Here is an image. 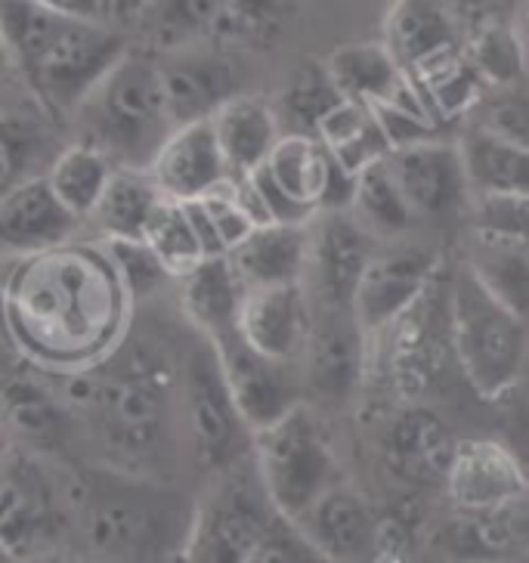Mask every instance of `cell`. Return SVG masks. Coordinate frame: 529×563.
Returning a JSON list of instances; mask_svg holds the SVG:
<instances>
[{
  "instance_id": "6da1fadb",
  "label": "cell",
  "mask_w": 529,
  "mask_h": 563,
  "mask_svg": "<svg viewBox=\"0 0 529 563\" xmlns=\"http://www.w3.org/2000/svg\"><path fill=\"white\" fill-rule=\"evenodd\" d=\"M0 310L19 353L37 368L71 375L124 341L133 298L109 245L66 242L19 257Z\"/></svg>"
},
{
  "instance_id": "7a4b0ae2",
  "label": "cell",
  "mask_w": 529,
  "mask_h": 563,
  "mask_svg": "<svg viewBox=\"0 0 529 563\" xmlns=\"http://www.w3.org/2000/svg\"><path fill=\"white\" fill-rule=\"evenodd\" d=\"M68 409L100 464L136 477L170 481L177 467V368L152 344L121 341L106 360L63 375Z\"/></svg>"
},
{
  "instance_id": "3957f363",
  "label": "cell",
  "mask_w": 529,
  "mask_h": 563,
  "mask_svg": "<svg viewBox=\"0 0 529 563\" xmlns=\"http://www.w3.org/2000/svg\"><path fill=\"white\" fill-rule=\"evenodd\" d=\"M0 34L10 66L56 121L78 115L124 53V34L102 19L56 13L37 0H0Z\"/></svg>"
},
{
  "instance_id": "277c9868",
  "label": "cell",
  "mask_w": 529,
  "mask_h": 563,
  "mask_svg": "<svg viewBox=\"0 0 529 563\" xmlns=\"http://www.w3.org/2000/svg\"><path fill=\"white\" fill-rule=\"evenodd\" d=\"M71 505L75 530L97 563H174L196 508H183L167 481L106 464L71 474Z\"/></svg>"
},
{
  "instance_id": "5b68a950",
  "label": "cell",
  "mask_w": 529,
  "mask_h": 563,
  "mask_svg": "<svg viewBox=\"0 0 529 563\" xmlns=\"http://www.w3.org/2000/svg\"><path fill=\"white\" fill-rule=\"evenodd\" d=\"M449 325L462 382L480 399H502L524 382L529 319L483 282L467 257L447 266Z\"/></svg>"
},
{
  "instance_id": "8992f818",
  "label": "cell",
  "mask_w": 529,
  "mask_h": 563,
  "mask_svg": "<svg viewBox=\"0 0 529 563\" xmlns=\"http://www.w3.org/2000/svg\"><path fill=\"white\" fill-rule=\"evenodd\" d=\"M84 143L106 152L118 167L150 170L152 158L177 128L167 109L158 59L128 51L78 109Z\"/></svg>"
},
{
  "instance_id": "52a82bcc",
  "label": "cell",
  "mask_w": 529,
  "mask_h": 563,
  "mask_svg": "<svg viewBox=\"0 0 529 563\" xmlns=\"http://www.w3.org/2000/svg\"><path fill=\"white\" fill-rule=\"evenodd\" d=\"M447 266L394 325L368 341V375L378 372L399 402H430L462 378L449 325Z\"/></svg>"
},
{
  "instance_id": "ba28073f",
  "label": "cell",
  "mask_w": 529,
  "mask_h": 563,
  "mask_svg": "<svg viewBox=\"0 0 529 563\" xmlns=\"http://www.w3.org/2000/svg\"><path fill=\"white\" fill-rule=\"evenodd\" d=\"M71 530V474H59L53 459L13 443L0 459V551L13 563L37 561Z\"/></svg>"
},
{
  "instance_id": "9c48e42d",
  "label": "cell",
  "mask_w": 529,
  "mask_h": 563,
  "mask_svg": "<svg viewBox=\"0 0 529 563\" xmlns=\"http://www.w3.org/2000/svg\"><path fill=\"white\" fill-rule=\"evenodd\" d=\"M254 474L264 486L273 511L282 520H298L341 477L338 452L319 409L300 402L276 424L254 433Z\"/></svg>"
},
{
  "instance_id": "30bf717a",
  "label": "cell",
  "mask_w": 529,
  "mask_h": 563,
  "mask_svg": "<svg viewBox=\"0 0 529 563\" xmlns=\"http://www.w3.org/2000/svg\"><path fill=\"white\" fill-rule=\"evenodd\" d=\"M177 394L189 449L196 462L211 474L239 471L254 446V433L235 409L223 372L217 363L214 347L199 334V344L186 350L177 372Z\"/></svg>"
},
{
  "instance_id": "8fae6325",
  "label": "cell",
  "mask_w": 529,
  "mask_h": 563,
  "mask_svg": "<svg viewBox=\"0 0 529 563\" xmlns=\"http://www.w3.org/2000/svg\"><path fill=\"white\" fill-rule=\"evenodd\" d=\"M279 514L273 511L264 486L242 474H220L214 489L196 501L192 520L174 563H249Z\"/></svg>"
},
{
  "instance_id": "7c38bea8",
  "label": "cell",
  "mask_w": 529,
  "mask_h": 563,
  "mask_svg": "<svg viewBox=\"0 0 529 563\" xmlns=\"http://www.w3.org/2000/svg\"><path fill=\"white\" fill-rule=\"evenodd\" d=\"M304 402L313 409H344L368 382V338L353 313L310 307V332L300 353Z\"/></svg>"
},
{
  "instance_id": "4fadbf2b",
  "label": "cell",
  "mask_w": 529,
  "mask_h": 563,
  "mask_svg": "<svg viewBox=\"0 0 529 563\" xmlns=\"http://www.w3.org/2000/svg\"><path fill=\"white\" fill-rule=\"evenodd\" d=\"M378 242L348 214L322 211L310 220V261L304 291L310 307L353 313V295Z\"/></svg>"
},
{
  "instance_id": "5bb4252c",
  "label": "cell",
  "mask_w": 529,
  "mask_h": 563,
  "mask_svg": "<svg viewBox=\"0 0 529 563\" xmlns=\"http://www.w3.org/2000/svg\"><path fill=\"white\" fill-rule=\"evenodd\" d=\"M208 344L214 347L232 402L242 412L251 433L276 424L282 415H288L304 402L298 365L269 360L261 350L251 347L239 332L223 334Z\"/></svg>"
},
{
  "instance_id": "9a60e30c",
  "label": "cell",
  "mask_w": 529,
  "mask_h": 563,
  "mask_svg": "<svg viewBox=\"0 0 529 563\" xmlns=\"http://www.w3.org/2000/svg\"><path fill=\"white\" fill-rule=\"evenodd\" d=\"M381 464L394 481L406 486H443L455 437L428 402H399L381 428Z\"/></svg>"
},
{
  "instance_id": "2e32d148",
  "label": "cell",
  "mask_w": 529,
  "mask_h": 563,
  "mask_svg": "<svg viewBox=\"0 0 529 563\" xmlns=\"http://www.w3.org/2000/svg\"><path fill=\"white\" fill-rule=\"evenodd\" d=\"M387 165L418 220H443L471 208V183L459 143L425 140L387 152Z\"/></svg>"
},
{
  "instance_id": "e0dca14e",
  "label": "cell",
  "mask_w": 529,
  "mask_h": 563,
  "mask_svg": "<svg viewBox=\"0 0 529 563\" xmlns=\"http://www.w3.org/2000/svg\"><path fill=\"white\" fill-rule=\"evenodd\" d=\"M443 257L421 249L375 251L353 295V319L372 341L412 307L418 295L437 279Z\"/></svg>"
},
{
  "instance_id": "ac0fdd59",
  "label": "cell",
  "mask_w": 529,
  "mask_h": 563,
  "mask_svg": "<svg viewBox=\"0 0 529 563\" xmlns=\"http://www.w3.org/2000/svg\"><path fill=\"white\" fill-rule=\"evenodd\" d=\"M0 421L16 446L47 459L66 452L81 431L63 390L25 368L7 372L0 378Z\"/></svg>"
},
{
  "instance_id": "d6986e66",
  "label": "cell",
  "mask_w": 529,
  "mask_h": 563,
  "mask_svg": "<svg viewBox=\"0 0 529 563\" xmlns=\"http://www.w3.org/2000/svg\"><path fill=\"white\" fill-rule=\"evenodd\" d=\"M443 489L459 511L477 514L529 496V481L524 464L505 443L464 437L455 440Z\"/></svg>"
},
{
  "instance_id": "ffe728a7",
  "label": "cell",
  "mask_w": 529,
  "mask_h": 563,
  "mask_svg": "<svg viewBox=\"0 0 529 563\" xmlns=\"http://www.w3.org/2000/svg\"><path fill=\"white\" fill-rule=\"evenodd\" d=\"M378 520L372 501L353 483L338 481L291 527L329 563H372Z\"/></svg>"
},
{
  "instance_id": "44dd1931",
  "label": "cell",
  "mask_w": 529,
  "mask_h": 563,
  "mask_svg": "<svg viewBox=\"0 0 529 563\" xmlns=\"http://www.w3.org/2000/svg\"><path fill=\"white\" fill-rule=\"evenodd\" d=\"M158 68H162L167 109L177 128L211 118L223 102L242 93V71L235 59L199 44L167 51L165 59H158Z\"/></svg>"
},
{
  "instance_id": "7402d4cb",
  "label": "cell",
  "mask_w": 529,
  "mask_h": 563,
  "mask_svg": "<svg viewBox=\"0 0 529 563\" xmlns=\"http://www.w3.org/2000/svg\"><path fill=\"white\" fill-rule=\"evenodd\" d=\"M384 10L381 44L406 75H418L464 47V29L443 0H394Z\"/></svg>"
},
{
  "instance_id": "603a6c76",
  "label": "cell",
  "mask_w": 529,
  "mask_h": 563,
  "mask_svg": "<svg viewBox=\"0 0 529 563\" xmlns=\"http://www.w3.org/2000/svg\"><path fill=\"white\" fill-rule=\"evenodd\" d=\"M81 220L53 196L44 174L13 186L0 199V257H29L75 239Z\"/></svg>"
},
{
  "instance_id": "cb8c5ba5",
  "label": "cell",
  "mask_w": 529,
  "mask_h": 563,
  "mask_svg": "<svg viewBox=\"0 0 529 563\" xmlns=\"http://www.w3.org/2000/svg\"><path fill=\"white\" fill-rule=\"evenodd\" d=\"M310 332V300L298 285H266L245 288L239 307V334L251 347L279 363H300Z\"/></svg>"
},
{
  "instance_id": "d4e9b609",
  "label": "cell",
  "mask_w": 529,
  "mask_h": 563,
  "mask_svg": "<svg viewBox=\"0 0 529 563\" xmlns=\"http://www.w3.org/2000/svg\"><path fill=\"white\" fill-rule=\"evenodd\" d=\"M150 177L165 199L192 201L208 196L232 177L220 152L211 118L174 128L165 146L152 158Z\"/></svg>"
},
{
  "instance_id": "484cf974",
  "label": "cell",
  "mask_w": 529,
  "mask_h": 563,
  "mask_svg": "<svg viewBox=\"0 0 529 563\" xmlns=\"http://www.w3.org/2000/svg\"><path fill=\"white\" fill-rule=\"evenodd\" d=\"M227 257L245 288L298 285L310 261V223H257Z\"/></svg>"
},
{
  "instance_id": "4316f807",
  "label": "cell",
  "mask_w": 529,
  "mask_h": 563,
  "mask_svg": "<svg viewBox=\"0 0 529 563\" xmlns=\"http://www.w3.org/2000/svg\"><path fill=\"white\" fill-rule=\"evenodd\" d=\"M211 128H214L217 143L232 177H245L254 167L264 165L285 133L276 106L261 93H249V90L223 102L211 115Z\"/></svg>"
},
{
  "instance_id": "83f0119b",
  "label": "cell",
  "mask_w": 529,
  "mask_h": 563,
  "mask_svg": "<svg viewBox=\"0 0 529 563\" xmlns=\"http://www.w3.org/2000/svg\"><path fill=\"white\" fill-rule=\"evenodd\" d=\"M245 285L239 282L230 257H205L186 276H180L183 313L205 341L239 332V307Z\"/></svg>"
},
{
  "instance_id": "f1b7e54d",
  "label": "cell",
  "mask_w": 529,
  "mask_h": 563,
  "mask_svg": "<svg viewBox=\"0 0 529 563\" xmlns=\"http://www.w3.org/2000/svg\"><path fill=\"white\" fill-rule=\"evenodd\" d=\"M331 81L338 87V93L350 102H375L394 100L399 90L406 87V71L397 66V59L381 41H356L344 44L338 51H331L326 59Z\"/></svg>"
},
{
  "instance_id": "f546056e",
  "label": "cell",
  "mask_w": 529,
  "mask_h": 563,
  "mask_svg": "<svg viewBox=\"0 0 529 563\" xmlns=\"http://www.w3.org/2000/svg\"><path fill=\"white\" fill-rule=\"evenodd\" d=\"M348 214L378 245H394V242L409 235L418 217L412 214L409 201L403 196L397 177L387 165V155L356 170V186H353Z\"/></svg>"
},
{
  "instance_id": "4dcf8cb0",
  "label": "cell",
  "mask_w": 529,
  "mask_h": 563,
  "mask_svg": "<svg viewBox=\"0 0 529 563\" xmlns=\"http://www.w3.org/2000/svg\"><path fill=\"white\" fill-rule=\"evenodd\" d=\"M471 196H520L529 199V152L467 124L459 136Z\"/></svg>"
},
{
  "instance_id": "1f68e13d",
  "label": "cell",
  "mask_w": 529,
  "mask_h": 563,
  "mask_svg": "<svg viewBox=\"0 0 529 563\" xmlns=\"http://www.w3.org/2000/svg\"><path fill=\"white\" fill-rule=\"evenodd\" d=\"M165 199L143 167H115L90 220L97 223L102 242H143L152 211Z\"/></svg>"
},
{
  "instance_id": "d6a6232c",
  "label": "cell",
  "mask_w": 529,
  "mask_h": 563,
  "mask_svg": "<svg viewBox=\"0 0 529 563\" xmlns=\"http://www.w3.org/2000/svg\"><path fill=\"white\" fill-rule=\"evenodd\" d=\"M115 162L90 143H71L63 146L44 167V180L53 189V196L63 201L68 214L78 220H90L93 208L100 205L106 186L115 174Z\"/></svg>"
},
{
  "instance_id": "836d02e7",
  "label": "cell",
  "mask_w": 529,
  "mask_h": 563,
  "mask_svg": "<svg viewBox=\"0 0 529 563\" xmlns=\"http://www.w3.org/2000/svg\"><path fill=\"white\" fill-rule=\"evenodd\" d=\"M316 140L331 152V158L338 165H344L353 174L387 155V143L381 136L378 121L363 102H338L329 115L319 121Z\"/></svg>"
},
{
  "instance_id": "e575fe53",
  "label": "cell",
  "mask_w": 529,
  "mask_h": 563,
  "mask_svg": "<svg viewBox=\"0 0 529 563\" xmlns=\"http://www.w3.org/2000/svg\"><path fill=\"white\" fill-rule=\"evenodd\" d=\"M341 100L344 97L338 93L326 63L313 59V63H304L291 75V81L282 90L279 102H273V106H276V115L282 121V131L316 136L319 121L329 115Z\"/></svg>"
},
{
  "instance_id": "d590c367",
  "label": "cell",
  "mask_w": 529,
  "mask_h": 563,
  "mask_svg": "<svg viewBox=\"0 0 529 563\" xmlns=\"http://www.w3.org/2000/svg\"><path fill=\"white\" fill-rule=\"evenodd\" d=\"M464 53L486 87H502L529 75L527 51L514 32V22H505V19H486L477 29L464 34Z\"/></svg>"
},
{
  "instance_id": "8d00e7d4",
  "label": "cell",
  "mask_w": 529,
  "mask_h": 563,
  "mask_svg": "<svg viewBox=\"0 0 529 563\" xmlns=\"http://www.w3.org/2000/svg\"><path fill=\"white\" fill-rule=\"evenodd\" d=\"M143 245L150 249V254L165 266V273L170 279H180L196 264L205 261V251L189 214L183 208V201L162 199L158 208L152 211L146 232H143Z\"/></svg>"
},
{
  "instance_id": "74e56055",
  "label": "cell",
  "mask_w": 529,
  "mask_h": 563,
  "mask_svg": "<svg viewBox=\"0 0 529 563\" xmlns=\"http://www.w3.org/2000/svg\"><path fill=\"white\" fill-rule=\"evenodd\" d=\"M483 282L529 319V239L520 242H483L474 239L464 254Z\"/></svg>"
},
{
  "instance_id": "f35d334b",
  "label": "cell",
  "mask_w": 529,
  "mask_h": 563,
  "mask_svg": "<svg viewBox=\"0 0 529 563\" xmlns=\"http://www.w3.org/2000/svg\"><path fill=\"white\" fill-rule=\"evenodd\" d=\"M230 0H150L152 34L165 51L199 44L201 37L220 34Z\"/></svg>"
},
{
  "instance_id": "ab89813d",
  "label": "cell",
  "mask_w": 529,
  "mask_h": 563,
  "mask_svg": "<svg viewBox=\"0 0 529 563\" xmlns=\"http://www.w3.org/2000/svg\"><path fill=\"white\" fill-rule=\"evenodd\" d=\"M467 118V124L529 152V75L489 87Z\"/></svg>"
},
{
  "instance_id": "60d3db41",
  "label": "cell",
  "mask_w": 529,
  "mask_h": 563,
  "mask_svg": "<svg viewBox=\"0 0 529 563\" xmlns=\"http://www.w3.org/2000/svg\"><path fill=\"white\" fill-rule=\"evenodd\" d=\"M298 3L300 0H230L220 34L254 47H269L276 44L285 22L295 16Z\"/></svg>"
},
{
  "instance_id": "b9f144b4",
  "label": "cell",
  "mask_w": 529,
  "mask_h": 563,
  "mask_svg": "<svg viewBox=\"0 0 529 563\" xmlns=\"http://www.w3.org/2000/svg\"><path fill=\"white\" fill-rule=\"evenodd\" d=\"M44 133L32 121L0 115V199L29 177H37V165L44 162Z\"/></svg>"
},
{
  "instance_id": "7bdbcfd3",
  "label": "cell",
  "mask_w": 529,
  "mask_h": 563,
  "mask_svg": "<svg viewBox=\"0 0 529 563\" xmlns=\"http://www.w3.org/2000/svg\"><path fill=\"white\" fill-rule=\"evenodd\" d=\"M471 232L483 242L529 239V199L520 196H471Z\"/></svg>"
},
{
  "instance_id": "ee69618b",
  "label": "cell",
  "mask_w": 529,
  "mask_h": 563,
  "mask_svg": "<svg viewBox=\"0 0 529 563\" xmlns=\"http://www.w3.org/2000/svg\"><path fill=\"white\" fill-rule=\"evenodd\" d=\"M249 563H329L319 551H316L304 536H300L288 520L276 517L273 527L251 551Z\"/></svg>"
},
{
  "instance_id": "f6af8a7d",
  "label": "cell",
  "mask_w": 529,
  "mask_h": 563,
  "mask_svg": "<svg viewBox=\"0 0 529 563\" xmlns=\"http://www.w3.org/2000/svg\"><path fill=\"white\" fill-rule=\"evenodd\" d=\"M449 7V13L459 19V25L464 29V34L471 32V29H477L480 22H486V19H493V3L496 0H443Z\"/></svg>"
},
{
  "instance_id": "bcb514c9",
  "label": "cell",
  "mask_w": 529,
  "mask_h": 563,
  "mask_svg": "<svg viewBox=\"0 0 529 563\" xmlns=\"http://www.w3.org/2000/svg\"><path fill=\"white\" fill-rule=\"evenodd\" d=\"M146 7H150V0H102V22L118 29L124 22L146 16Z\"/></svg>"
},
{
  "instance_id": "7dc6e473",
  "label": "cell",
  "mask_w": 529,
  "mask_h": 563,
  "mask_svg": "<svg viewBox=\"0 0 529 563\" xmlns=\"http://www.w3.org/2000/svg\"><path fill=\"white\" fill-rule=\"evenodd\" d=\"M44 7H51L56 13L81 19H102V0H37Z\"/></svg>"
},
{
  "instance_id": "c3c4849f",
  "label": "cell",
  "mask_w": 529,
  "mask_h": 563,
  "mask_svg": "<svg viewBox=\"0 0 529 563\" xmlns=\"http://www.w3.org/2000/svg\"><path fill=\"white\" fill-rule=\"evenodd\" d=\"M514 32H517V37H520V44H524V51H527L529 56V0L524 3V10H520L517 22H514Z\"/></svg>"
},
{
  "instance_id": "681fc988",
  "label": "cell",
  "mask_w": 529,
  "mask_h": 563,
  "mask_svg": "<svg viewBox=\"0 0 529 563\" xmlns=\"http://www.w3.org/2000/svg\"><path fill=\"white\" fill-rule=\"evenodd\" d=\"M10 446H13V440H10V433H7V428H3V421H0V459L10 452Z\"/></svg>"
},
{
  "instance_id": "f907efd6",
  "label": "cell",
  "mask_w": 529,
  "mask_h": 563,
  "mask_svg": "<svg viewBox=\"0 0 529 563\" xmlns=\"http://www.w3.org/2000/svg\"><path fill=\"white\" fill-rule=\"evenodd\" d=\"M10 56H7V44H3V34H0V75H3V71H10Z\"/></svg>"
},
{
  "instance_id": "816d5d0a",
  "label": "cell",
  "mask_w": 529,
  "mask_h": 563,
  "mask_svg": "<svg viewBox=\"0 0 529 563\" xmlns=\"http://www.w3.org/2000/svg\"><path fill=\"white\" fill-rule=\"evenodd\" d=\"M0 563H13V561H10V558H7V554L0 551Z\"/></svg>"
},
{
  "instance_id": "f5cc1de1",
  "label": "cell",
  "mask_w": 529,
  "mask_h": 563,
  "mask_svg": "<svg viewBox=\"0 0 529 563\" xmlns=\"http://www.w3.org/2000/svg\"><path fill=\"white\" fill-rule=\"evenodd\" d=\"M368 3H384V7H387V3H394V0H368Z\"/></svg>"
},
{
  "instance_id": "db71d44e",
  "label": "cell",
  "mask_w": 529,
  "mask_h": 563,
  "mask_svg": "<svg viewBox=\"0 0 529 563\" xmlns=\"http://www.w3.org/2000/svg\"><path fill=\"white\" fill-rule=\"evenodd\" d=\"M524 382H529V363H527V372H524Z\"/></svg>"
},
{
  "instance_id": "11a10c76",
  "label": "cell",
  "mask_w": 529,
  "mask_h": 563,
  "mask_svg": "<svg viewBox=\"0 0 529 563\" xmlns=\"http://www.w3.org/2000/svg\"><path fill=\"white\" fill-rule=\"evenodd\" d=\"M87 563H97V561H87Z\"/></svg>"
}]
</instances>
